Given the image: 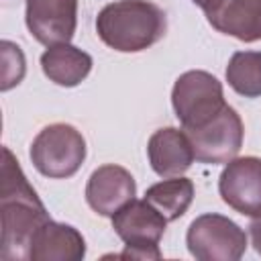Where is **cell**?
<instances>
[{
	"mask_svg": "<svg viewBox=\"0 0 261 261\" xmlns=\"http://www.w3.org/2000/svg\"><path fill=\"white\" fill-rule=\"evenodd\" d=\"M90 53L82 51L71 43L51 45L41 55V69L45 77L61 88H75L92 71Z\"/></svg>",
	"mask_w": 261,
	"mask_h": 261,
	"instance_id": "obj_14",
	"label": "cell"
},
{
	"mask_svg": "<svg viewBox=\"0 0 261 261\" xmlns=\"http://www.w3.org/2000/svg\"><path fill=\"white\" fill-rule=\"evenodd\" d=\"M2 194H0V218H2V249L4 261H27L35 232L51 220L47 208L39 200L35 188L22 173L16 157L8 147L2 149Z\"/></svg>",
	"mask_w": 261,
	"mask_h": 261,
	"instance_id": "obj_1",
	"label": "cell"
},
{
	"mask_svg": "<svg viewBox=\"0 0 261 261\" xmlns=\"http://www.w3.org/2000/svg\"><path fill=\"white\" fill-rule=\"evenodd\" d=\"M147 157L151 169L159 177H173L186 173L196 155L192 141L184 128L175 126H165L157 128L147 143Z\"/></svg>",
	"mask_w": 261,
	"mask_h": 261,
	"instance_id": "obj_11",
	"label": "cell"
},
{
	"mask_svg": "<svg viewBox=\"0 0 261 261\" xmlns=\"http://www.w3.org/2000/svg\"><path fill=\"white\" fill-rule=\"evenodd\" d=\"M206 20L222 35L243 43L261 41V0H224Z\"/></svg>",
	"mask_w": 261,
	"mask_h": 261,
	"instance_id": "obj_13",
	"label": "cell"
},
{
	"mask_svg": "<svg viewBox=\"0 0 261 261\" xmlns=\"http://www.w3.org/2000/svg\"><path fill=\"white\" fill-rule=\"evenodd\" d=\"M228 86L245 98L261 96V51H237L226 65Z\"/></svg>",
	"mask_w": 261,
	"mask_h": 261,
	"instance_id": "obj_16",
	"label": "cell"
},
{
	"mask_svg": "<svg viewBox=\"0 0 261 261\" xmlns=\"http://www.w3.org/2000/svg\"><path fill=\"white\" fill-rule=\"evenodd\" d=\"M86 241L82 232L65 222L47 220L33 237L29 261H82Z\"/></svg>",
	"mask_w": 261,
	"mask_h": 261,
	"instance_id": "obj_12",
	"label": "cell"
},
{
	"mask_svg": "<svg viewBox=\"0 0 261 261\" xmlns=\"http://www.w3.org/2000/svg\"><path fill=\"white\" fill-rule=\"evenodd\" d=\"M24 22L35 41L45 47L69 43L77 27V0H24Z\"/></svg>",
	"mask_w": 261,
	"mask_h": 261,
	"instance_id": "obj_9",
	"label": "cell"
},
{
	"mask_svg": "<svg viewBox=\"0 0 261 261\" xmlns=\"http://www.w3.org/2000/svg\"><path fill=\"white\" fill-rule=\"evenodd\" d=\"M218 194L234 212L249 218L261 216V157L230 159L218 177Z\"/></svg>",
	"mask_w": 261,
	"mask_h": 261,
	"instance_id": "obj_8",
	"label": "cell"
},
{
	"mask_svg": "<svg viewBox=\"0 0 261 261\" xmlns=\"http://www.w3.org/2000/svg\"><path fill=\"white\" fill-rule=\"evenodd\" d=\"M112 228L124 243L120 257L130 259H161L159 241L165 232L167 218L145 198H133L112 216Z\"/></svg>",
	"mask_w": 261,
	"mask_h": 261,
	"instance_id": "obj_5",
	"label": "cell"
},
{
	"mask_svg": "<svg viewBox=\"0 0 261 261\" xmlns=\"http://www.w3.org/2000/svg\"><path fill=\"white\" fill-rule=\"evenodd\" d=\"M186 245L198 261H239L247 251V232L228 216L206 212L190 222Z\"/></svg>",
	"mask_w": 261,
	"mask_h": 261,
	"instance_id": "obj_6",
	"label": "cell"
},
{
	"mask_svg": "<svg viewBox=\"0 0 261 261\" xmlns=\"http://www.w3.org/2000/svg\"><path fill=\"white\" fill-rule=\"evenodd\" d=\"M137 194V184L130 171L116 163L100 165L92 171L86 184V202L100 216H112Z\"/></svg>",
	"mask_w": 261,
	"mask_h": 261,
	"instance_id": "obj_10",
	"label": "cell"
},
{
	"mask_svg": "<svg viewBox=\"0 0 261 261\" xmlns=\"http://www.w3.org/2000/svg\"><path fill=\"white\" fill-rule=\"evenodd\" d=\"M0 49H2V86L0 90L2 92H8L10 88L18 86L20 80L24 77V55L20 51V47L12 41H2L0 43Z\"/></svg>",
	"mask_w": 261,
	"mask_h": 261,
	"instance_id": "obj_17",
	"label": "cell"
},
{
	"mask_svg": "<svg viewBox=\"0 0 261 261\" xmlns=\"http://www.w3.org/2000/svg\"><path fill=\"white\" fill-rule=\"evenodd\" d=\"M171 106L184 130L200 128L226 106L222 84L204 69L184 71L173 84Z\"/></svg>",
	"mask_w": 261,
	"mask_h": 261,
	"instance_id": "obj_4",
	"label": "cell"
},
{
	"mask_svg": "<svg viewBox=\"0 0 261 261\" xmlns=\"http://www.w3.org/2000/svg\"><path fill=\"white\" fill-rule=\"evenodd\" d=\"M145 200L151 202L167 218V222H171L188 212L194 200V184L190 177L184 175L165 177L163 181H157L147 188Z\"/></svg>",
	"mask_w": 261,
	"mask_h": 261,
	"instance_id": "obj_15",
	"label": "cell"
},
{
	"mask_svg": "<svg viewBox=\"0 0 261 261\" xmlns=\"http://www.w3.org/2000/svg\"><path fill=\"white\" fill-rule=\"evenodd\" d=\"M96 33L118 53H139L165 37L167 16L149 0H116L98 12Z\"/></svg>",
	"mask_w": 261,
	"mask_h": 261,
	"instance_id": "obj_2",
	"label": "cell"
},
{
	"mask_svg": "<svg viewBox=\"0 0 261 261\" xmlns=\"http://www.w3.org/2000/svg\"><path fill=\"white\" fill-rule=\"evenodd\" d=\"M186 133L192 141L196 161L208 163V165L228 163L230 159H234L245 139L243 120L239 112L228 104L210 122Z\"/></svg>",
	"mask_w": 261,
	"mask_h": 261,
	"instance_id": "obj_7",
	"label": "cell"
},
{
	"mask_svg": "<svg viewBox=\"0 0 261 261\" xmlns=\"http://www.w3.org/2000/svg\"><path fill=\"white\" fill-rule=\"evenodd\" d=\"M196 6H200L204 10V14H210L212 10H216L224 0H192Z\"/></svg>",
	"mask_w": 261,
	"mask_h": 261,
	"instance_id": "obj_19",
	"label": "cell"
},
{
	"mask_svg": "<svg viewBox=\"0 0 261 261\" xmlns=\"http://www.w3.org/2000/svg\"><path fill=\"white\" fill-rule=\"evenodd\" d=\"M86 139L67 122L43 126L31 143V161L35 169L49 179H67L75 175L86 161Z\"/></svg>",
	"mask_w": 261,
	"mask_h": 261,
	"instance_id": "obj_3",
	"label": "cell"
},
{
	"mask_svg": "<svg viewBox=\"0 0 261 261\" xmlns=\"http://www.w3.org/2000/svg\"><path fill=\"white\" fill-rule=\"evenodd\" d=\"M249 237L253 243V249L257 251V255H261V216L253 218L249 224Z\"/></svg>",
	"mask_w": 261,
	"mask_h": 261,
	"instance_id": "obj_18",
	"label": "cell"
}]
</instances>
